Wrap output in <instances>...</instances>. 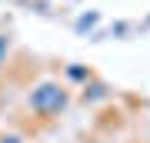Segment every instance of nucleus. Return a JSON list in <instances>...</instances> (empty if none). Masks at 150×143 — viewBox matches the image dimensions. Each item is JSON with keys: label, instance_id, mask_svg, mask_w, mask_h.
Masks as SVG:
<instances>
[{"label": "nucleus", "instance_id": "f257e3e1", "mask_svg": "<svg viewBox=\"0 0 150 143\" xmlns=\"http://www.w3.org/2000/svg\"><path fill=\"white\" fill-rule=\"evenodd\" d=\"M4 50H7V40H4V37H0V57H4Z\"/></svg>", "mask_w": 150, "mask_h": 143}]
</instances>
